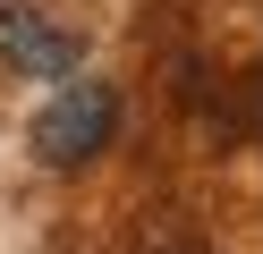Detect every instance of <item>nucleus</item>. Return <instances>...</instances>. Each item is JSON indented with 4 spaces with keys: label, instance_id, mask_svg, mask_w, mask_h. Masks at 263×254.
Listing matches in <instances>:
<instances>
[{
    "label": "nucleus",
    "instance_id": "nucleus-1",
    "mask_svg": "<svg viewBox=\"0 0 263 254\" xmlns=\"http://www.w3.org/2000/svg\"><path fill=\"white\" fill-rule=\"evenodd\" d=\"M110 127H119V102H110L102 76H68L51 102L34 110V127H26V144H34L43 169H85L93 152L110 144Z\"/></svg>",
    "mask_w": 263,
    "mask_h": 254
},
{
    "label": "nucleus",
    "instance_id": "nucleus-2",
    "mask_svg": "<svg viewBox=\"0 0 263 254\" xmlns=\"http://www.w3.org/2000/svg\"><path fill=\"white\" fill-rule=\"evenodd\" d=\"M0 51H9L26 76H68L77 68V43L60 26H43L34 9H17V0H0Z\"/></svg>",
    "mask_w": 263,
    "mask_h": 254
}]
</instances>
